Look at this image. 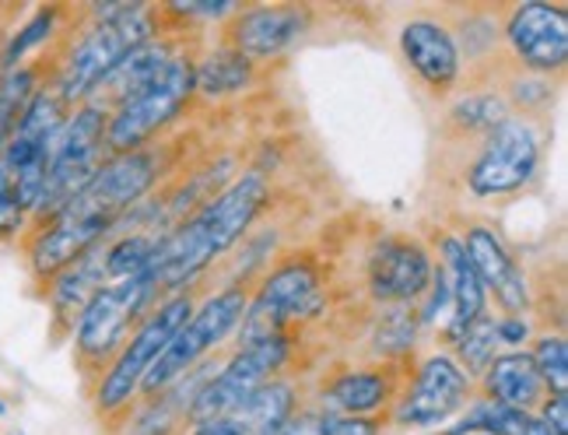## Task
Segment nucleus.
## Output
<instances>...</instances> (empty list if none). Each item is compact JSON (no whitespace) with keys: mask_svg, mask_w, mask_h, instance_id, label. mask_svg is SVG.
Segmentation results:
<instances>
[{"mask_svg":"<svg viewBox=\"0 0 568 435\" xmlns=\"http://www.w3.org/2000/svg\"><path fill=\"white\" fill-rule=\"evenodd\" d=\"M418 310L410 306H393L383 313L379 331H376V352L383 358H400L414 347V334H418Z\"/></svg>","mask_w":568,"mask_h":435,"instance_id":"a878e982","label":"nucleus"},{"mask_svg":"<svg viewBox=\"0 0 568 435\" xmlns=\"http://www.w3.org/2000/svg\"><path fill=\"white\" fill-rule=\"evenodd\" d=\"M540 162L537 134L523 120H501L480 144L477 159L467 172V186L477 198H501L516 193L523 183L534 180Z\"/></svg>","mask_w":568,"mask_h":435,"instance_id":"1a4fd4ad","label":"nucleus"},{"mask_svg":"<svg viewBox=\"0 0 568 435\" xmlns=\"http://www.w3.org/2000/svg\"><path fill=\"white\" fill-rule=\"evenodd\" d=\"M95 26L84 32L63 57L60 71L53 78L57 95L74 105L89 102L95 84L116 68V63L141 50L144 42L155 39V11L144 4H99L92 8Z\"/></svg>","mask_w":568,"mask_h":435,"instance_id":"f03ea898","label":"nucleus"},{"mask_svg":"<svg viewBox=\"0 0 568 435\" xmlns=\"http://www.w3.org/2000/svg\"><path fill=\"white\" fill-rule=\"evenodd\" d=\"M432 260L425 246L410 239H386L368 260V292L386 306H407L410 299L428 292Z\"/></svg>","mask_w":568,"mask_h":435,"instance_id":"ddd939ff","label":"nucleus"},{"mask_svg":"<svg viewBox=\"0 0 568 435\" xmlns=\"http://www.w3.org/2000/svg\"><path fill=\"white\" fill-rule=\"evenodd\" d=\"M530 358L537 365L544 386L555 390V394H568V344H565L561 334H544V337H537Z\"/></svg>","mask_w":568,"mask_h":435,"instance_id":"cd10ccee","label":"nucleus"},{"mask_svg":"<svg viewBox=\"0 0 568 435\" xmlns=\"http://www.w3.org/2000/svg\"><path fill=\"white\" fill-rule=\"evenodd\" d=\"M495 326H498V344H523L530 337V326H527V320L523 316H506V320H495Z\"/></svg>","mask_w":568,"mask_h":435,"instance_id":"72a5a7b5","label":"nucleus"},{"mask_svg":"<svg viewBox=\"0 0 568 435\" xmlns=\"http://www.w3.org/2000/svg\"><path fill=\"white\" fill-rule=\"evenodd\" d=\"M26 211L18 204V193H14V180L8 165L0 162V239H11L21 225H26Z\"/></svg>","mask_w":568,"mask_h":435,"instance_id":"c85d7f7f","label":"nucleus"},{"mask_svg":"<svg viewBox=\"0 0 568 435\" xmlns=\"http://www.w3.org/2000/svg\"><path fill=\"white\" fill-rule=\"evenodd\" d=\"M246 306H250L246 289H225L214 299H207L204 306L180 326L176 337L165 344V352L144 373L138 390H144V397L165 394L172 383L190 373V368L196 365V358H204L211 347H217L229 337L232 326L243 323Z\"/></svg>","mask_w":568,"mask_h":435,"instance_id":"423d86ee","label":"nucleus"},{"mask_svg":"<svg viewBox=\"0 0 568 435\" xmlns=\"http://www.w3.org/2000/svg\"><path fill=\"white\" fill-rule=\"evenodd\" d=\"M105 113L95 105L84 102L74 117H68L60 138L53 144L47 183H42V198L36 208V222L42 225L47 218H53L63 204L89 186V180L99 172V165L109 159L105 151Z\"/></svg>","mask_w":568,"mask_h":435,"instance_id":"39448f33","label":"nucleus"},{"mask_svg":"<svg viewBox=\"0 0 568 435\" xmlns=\"http://www.w3.org/2000/svg\"><path fill=\"white\" fill-rule=\"evenodd\" d=\"M57 18H60L57 8H42V11H36L29 26H26V29H18V32L8 39V47L0 50V74L21 68V60H26L36 47H42V42H47V39L57 32Z\"/></svg>","mask_w":568,"mask_h":435,"instance_id":"393cba45","label":"nucleus"},{"mask_svg":"<svg viewBox=\"0 0 568 435\" xmlns=\"http://www.w3.org/2000/svg\"><path fill=\"white\" fill-rule=\"evenodd\" d=\"M474 383L464 376V368L449 355H432L418 376H414L410 390L404 394V404L397 411L400 425H439L460 407H467Z\"/></svg>","mask_w":568,"mask_h":435,"instance_id":"9b49d317","label":"nucleus"},{"mask_svg":"<svg viewBox=\"0 0 568 435\" xmlns=\"http://www.w3.org/2000/svg\"><path fill=\"white\" fill-rule=\"evenodd\" d=\"M151 302H155V285H151L148 271L109 281L102 292H95V299L74 323V362L84 376L109 368L126 331L141 320Z\"/></svg>","mask_w":568,"mask_h":435,"instance_id":"7ed1b4c3","label":"nucleus"},{"mask_svg":"<svg viewBox=\"0 0 568 435\" xmlns=\"http://www.w3.org/2000/svg\"><path fill=\"white\" fill-rule=\"evenodd\" d=\"M284 358H288V341L284 337H260V341L243 344V352L229 362L225 373H217L211 383L201 386V394L193 397L186 418L193 425H201V422L229 415V411L243 404L253 390L271 383V376L284 365Z\"/></svg>","mask_w":568,"mask_h":435,"instance_id":"6e6552de","label":"nucleus"},{"mask_svg":"<svg viewBox=\"0 0 568 435\" xmlns=\"http://www.w3.org/2000/svg\"><path fill=\"white\" fill-rule=\"evenodd\" d=\"M443 271L449 277V295H453V310H449V323H446V341L456 344L460 334L474 320L485 316V285H480L477 271L470 267V260L464 253L460 239H443Z\"/></svg>","mask_w":568,"mask_h":435,"instance_id":"6ab92c4d","label":"nucleus"},{"mask_svg":"<svg viewBox=\"0 0 568 435\" xmlns=\"http://www.w3.org/2000/svg\"><path fill=\"white\" fill-rule=\"evenodd\" d=\"M400 50L418 78L435 92H449L460 78V53H456L449 29H443L439 21H407L400 32Z\"/></svg>","mask_w":568,"mask_h":435,"instance_id":"dca6fc26","label":"nucleus"},{"mask_svg":"<svg viewBox=\"0 0 568 435\" xmlns=\"http://www.w3.org/2000/svg\"><path fill=\"white\" fill-rule=\"evenodd\" d=\"M267 198V180L260 172H246L217 198H207L204 208L193 211L176 232L162 235L155 256L144 267L151 274V285H155V299L159 292L180 289L183 281L201 274L214 256L235 246L243 232L256 222V214L264 211Z\"/></svg>","mask_w":568,"mask_h":435,"instance_id":"f257e3e1","label":"nucleus"},{"mask_svg":"<svg viewBox=\"0 0 568 435\" xmlns=\"http://www.w3.org/2000/svg\"><path fill=\"white\" fill-rule=\"evenodd\" d=\"M544 425L555 435H568V394H555L551 401H544Z\"/></svg>","mask_w":568,"mask_h":435,"instance_id":"473e14b6","label":"nucleus"},{"mask_svg":"<svg viewBox=\"0 0 568 435\" xmlns=\"http://www.w3.org/2000/svg\"><path fill=\"white\" fill-rule=\"evenodd\" d=\"M176 57L169 47H162V42H144L141 50H134V53H126L113 71H109L99 84H95V92H92V102L89 105H95V109H102V113L109 117L113 109H120L130 95H138L144 84L155 78L165 63Z\"/></svg>","mask_w":568,"mask_h":435,"instance_id":"a211bd4d","label":"nucleus"},{"mask_svg":"<svg viewBox=\"0 0 568 435\" xmlns=\"http://www.w3.org/2000/svg\"><path fill=\"white\" fill-rule=\"evenodd\" d=\"M190 435H256V432L246 422H239L235 415H222V418H211V422L193 425Z\"/></svg>","mask_w":568,"mask_h":435,"instance_id":"2f4dec72","label":"nucleus"},{"mask_svg":"<svg viewBox=\"0 0 568 435\" xmlns=\"http://www.w3.org/2000/svg\"><path fill=\"white\" fill-rule=\"evenodd\" d=\"M456 355H460V362H456V365L464 368V376L470 383L485 376L491 358L498 355V326H495V320L491 316L474 320L460 334V341H456Z\"/></svg>","mask_w":568,"mask_h":435,"instance_id":"5701e85b","label":"nucleus"},{"mask_svg":"<svg viewBox=\"0 0 568 435\" xmlns=\"http://www.w3.org/2000/svg\"><path fill=\"white\" fill-rule=\"evenodd\" d=\"M530 415L523 411H513L498 401H480L467 411V418L460 422V428H453L449 435H519L523 425H527Z\"/></svg>","mask_w":568,"mask_h":435,"instance_id":"b1692460","label":"nucleus"},{"mask_svg":"<svg viewBox=\"0 0 568 435\" xmlns=\"http://www.w3.org/2000/svg\"><path fill=\"white\" fill-rule=\"evenodd\" d=\"M4 411H8V407H4V401H0V415H4Z\"/></svg>","mask_w":568,"mask_h":435,"instance_id":"e433bc0d","label":"nucleus"},{"mask_svg":"<svg viewBox=\"0 0 568 435\" xmlns=\"http://www.w3.org/2000/svg\"><path fill=\"white\" fill-rule=\"evenodd\" d=\"M229 11H232V0H193V4L180 0V4L165 8V14H176V18H222Z\"/></svg>","mask_w":568,"mask_h":435,"instance_id":"c756f323","label":"nucleus"},{"mask_svg":"<svg viewBox=\"0 0 568 435\" xmlns=\"http://www.w3.org/2000/svg\"><path fill=\"white\" fill-rule=\"evenodd\" d=\"M519 435H555L548 425H544L540 418H527V425H523V432Z\"/></svg>","mask_w":568,"mask_h":435,"instance_id":"c9c22d12","label":"nucleus"},{"mask_svg":"<svg viewBox=\"0 0 568 435\" xmlns=\"http://www.w3.org/2000/svg\"><path fill=\"white\" fill-rule=\"evenodd\" d=\"M253 78V63L239 57L235 50H214L201 63H193V89L207 99H222L232 92H243Z\"/></svg>","mask_w":568,"mask_h":435,"instance_id":"4be33fe9","label":"nucleus"},{"mask_svg":"<svg viewBox=\"0 0 568 435\" xmlns=\"http://www.w3.org/2000/svg\"><path fill=\"white\" fill-rule=\"evenodd\" d=\"M320 306H323V295H320L316 271L305 264V260H292V264L277 267L264 281L256 302L246 306L243 337H246V344L260 341V337H281L284 326L302 316L320 313Z\"/></svg>","mask_w":568,"mask_h":435,"instance_id":"9d476101","label":"nucleus"},{"mask_svg":"<svg viewBox=\"0 0 568 435\" xmlns=\"http://www.w3.org/2000/svg\"><path fill=\"white\" fill-rule=\"evenodd\" d=\"M464 253L470 260V267L477 271L480 285L491 289L498 306L509 316H523L530 310V285L527 274L519 271L516 256L506 250V243L488 229V225H470L464 239Z\"/></svg>","mask_w":568,"mask_h":435,"instance_id":"4468645a","label":"nucleus"},{"mask_svg":"<svg viewBox=\"0 0 568 435\" xmlns=\"http://www.w3.org/2000/svg\"><path fill=\"white\" fill-rule=\"evenodd\" d=\"M316 435H379V425L368 418H334L323 415V425Z\"/></svg>","mask_w":568,"mask_h":435,"instance_id":"7c9ffc66","label":"nucleus"},{"mask_svg":"<svg viewBox=\"0 0 568 435\" xmlns=\"http://www.w3.org/2000/svg\"><path fill=\"white\" fill-rule=\"evenodd\" d=\"M506 36L513 42L516 57L523 68L537 74L565 71L568 60V14L565 8H548V4H523L513 11Z\"/></svg>","mask_w":568,"mask_h":435,"instance_id":"f8f14e48","label":"nucleus"},{"mask_svg":"<svg viewBox=\"0 0 568 435\" xmlns=\"http://www.w3.org/2000/svg\"><path fill=\"white\" fill-rule=\"evenodd\" d=\"M449 120L456 130H467V134H491L501 120H509V113L498 95H467L449 113Z\"/></svg>","mask_w":568,"mask_h":435,"instance_id":"bb28decb","label":"nucleus"},{"mask_svg":"<svg viewBox=\"0 0 568 435\" xmlns=\"http://www.w3.org/2000/svg\"><path fill=\"white\" fill-rule=\"evenodd\" d=\"M480 380H485L488 401H498L513 411H523V415H530L537 404H544V394H548V386H544L530 352L495 355L488 373Z\"/></svg>","mask_w":568,"mask_h":435,"instance_id":"aec40b11","label":"nucleus"},{"mask_svg":"<svg viewBox=\"0 0 568 435\" xmlns=\"http://www.w3.org/2000/svg\"><path fill=\"white\" fill-rule=\"evenodd\" d=\"M393 397V380L386 368H362L344 373L326 386V404L337 407L344 418H365Z\"/></svg>","mask_w":568,"mask_h":435,"instance_id":"412c9836","label":"nucleus"},{"mask_svg":"<svg viewBox=\"0 0 568 435\" xmlns=\"http://www.w3.org/2000/svg\"><path fill=\"white\" fill-rule=\"evenodd\" d=\"M109 285L105 267H102V243L84 253L81 260H74L71 267H63L57 277L47 281V302L53 310V337L74 331L78 316L84 313V306L95 299V292H102Z\"/></svg>","mask_w":568,"mask_h":435,"instance_id":"f3484780","label":"nucleus"},{"mask_svg":"<svg viewBox=\"0 0 568 435\" xmlns=\"http://www.w3.org/2000/svg\"><path fill=\"white\" fill-rule=\"evenodd\" d=\"M193 60L176 53L165 68L151 78L138 95H130L120 109L105 120V151L109 155H126L151 141L159 130L180 113L193 95Z\"/></svg>","mask_w":568,"mask_h":435,"instance_id":"20e7f679","label":"nucleus"},{"mask_svg":"<svg viewBox=\"0 0 568 435\" xmlns=\"http://www.w3.org/2000/svg\"><path fill=\"white\" fill-rule=\"evenodd\" d=\"M190 313H193L190 295H176L172 302H162V306L144 320V326L134 334V341H130L123 352L109 362V368L95 386L99 415H116L120 407L130 404V397L138 394L144 373L165 352V344L176 337V331L190 320Z\"/></svg>","mask_w":568,"mask_h":435,"instance_id":"0eeeda50","label":"nucleus"},{"mask_svg":"<svg viewBox=\"0 0 568 435\" xmlns=\"http://www.w3.org/2000/svg\"><path fill=\"white\" fill-rule=\"evenodd\" d=\"M320 425H323V415H298V418H288L271 435H316Z\"/></svg>","mask_w":568,"mask_h":435,"instance_id":"f704fd0d","label":"nucleus"},{"mask_svg":"<svg viewBox=\"0 0 568 435\" xmlns=\"http://www.w3.org/2000/svg\"><path fill=\"white\" fill-rule=\"evenodd\" d=\"M310 29V11L298 4H277V8H253L235 14L229 26V50L239 57L271 60L281 57L292 42Z\"/></svg>","mask_w":568,"mask_h":435,"instance_id":"2eb2a0df","label":"nucleus"}]
</instances>
